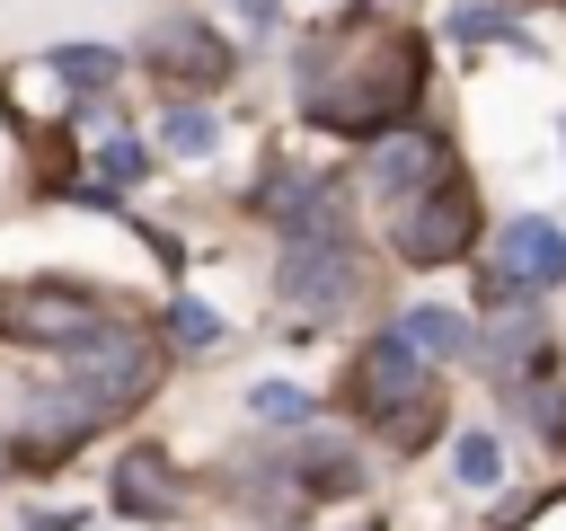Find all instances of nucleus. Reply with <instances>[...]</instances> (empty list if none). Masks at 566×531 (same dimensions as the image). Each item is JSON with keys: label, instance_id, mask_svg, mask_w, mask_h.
Listing matches in <instances>:
<instances>
[{"label": "nucleus", "instance_id": "f257e3e1", "mask_svg": "<svg viewBox=\"0 0 566 531\" xmlns=\"http://www.w3.org/2000/svg\"><path fill=\"white\" fill-rule=\"evenodd\" d=\"M416 88H424V53L398 27H354L318 53H301V115L327 124V133H354V142L407 124Z\"/></svg>", "mask_w": 566, "mask_h": 531}, {"label": "nucleus", "instance_id": "f03ea898", "mask_svg": "<svg viewBox=\"0 0 566 531\" xmlns=\"http://www.w3.org/2000/svg\"><path fill=\"white\" fill-rule=\"evenodd\" d=\"M389 239H398L407 266H451V257L478 239V204H469V186H460L451 168H433V195L416 186V195L389 212Z\"/></svg>", "mask_w": 566, "mask_h": 531}, {"label": "nucleus", "instance_id": "7ed1b4c3", "mask_svg": "<svg viewBox=\"0 0 566 531\" xmlns=\"http://www.w3.org/2000/svg\"><path fill=\"white\" fill-rule=\"evenodd\" d=\"M71 381L106 407V416H124L150 381H159V354H150V336H133V327H88V345H71Z\"/></svg>", "mask_w": 566, "mask_h": 531}, {"label": "nucleus", "instance_id": "20e7f679", "mask_svg": "<svg viewBox=\"0 0 566 531\" xmlns=\"http://www.w3.org/2000/svg\"><path fill=\"white\" fill-rule=\"evenodd\" d=\"M88 327H97L88 292H71V283H0V336L71 354V345H88Z\"/></svg>", "mask_w": 566, "mask_h": 531}, {"label": "nucleus", "instance_id": "39448f33", "mask_svg": "<svg viewBox=\"0 0 566 531\" xmlns=\"http://www.w3.org/2000/svg\"><path fill=\"white\" fill-rule=\"evenodd\" d=\"M345 398L354 407H371V416H398V407H416V398H433L424 389V354L389 327V336H371L363 354H354V372H345Z\"/></svg>", "mask_w": 566, "mask_h": 531}, {"label": "nucleus", "instance_id": "423d86ee", "mask_svg": "<svg viewBox=\"0 0 566 531\" xmlns=\"http://www.w3.org/2000/svg\"><path fill=\"white\" fill-rule=\"evenodd\" d=\"M283 301H301V310H345L354 301V248H345V230L283 239Z\"/></svg>", "mask_w": 566, "mask_h": 531}, {"label": "nucleus", "instance_id": "0eeeda50", "mask_svg": "<svg viewBox=\"0 0 566 531\" xmlns=\"http://www.w3.org/2000/svg\"><path fill=\"white\" fill-rule=\"evenodd\" d=\"M495 274L522 283V292L557 283V274H566V230H557V221H504V230H495Z\"/></svg>", "mask_w": 566, "mask_h": 531}, {"label": "nucleus", "instance_id": "6e6552de", "mask_svg": "<svg viewBox=\"0 0 566 531\" xmlns=\"http://www.w3.org/2000/svg\"><path fill=\"white\" fill-rule=\"evenodd\" d=\"M115 504H124V513H150V522H168V513H177L168 460H159V451H133V460H124V478H115Z\"/></svg>", "mask_w": 566, "mask_h": 531}, {"label": "nucleus", "instance_id": "1a4fd4ad", "mask_svg": "<svg viewBox=\"0 0 566 531\" xmlns=\"http://www.w3.org/2000/svg\"><path fill=\"white\" fill-rule=\"evenodd\" d=\"M150 44H159V62H168L177 80H221V71H230V53H221L203 27H186V18H177V27H159Z\"/></svg>", "mask_w": 566, "mask_h": 531}, {"label": "nucleus", "instance_id": "9d476101", "mask_svg": "<svg viewBox=\"0 0 566 531\" xmlns=\"http://www.w3.org/2000/svg\"><path fill=\"white\" fill-rule=\"evenodd\" d=\"M424 168H442V142H433L424 124L371 150V186H380V195H389V186H407V177H424Z\"/></svg>", "mask_w": 566, "mask_h": 531}, {"label": "nucleus", "instance_id": "9b49d317", "mask_svg": "<svg viewBox=\"0 0 566 531\" xmlns=\"http://www.w3.org/2000/svg\"><path fill=\"white\" fill-rule=\"evenodd\" d=\"M398 336H407L416 354H442V363H451V354H469V327H460L451 310H407V319H398Z\"/></svg>", "mask_w": 566, "mask_h": 531}, {"label": "nucleus", "instance_id": "f8f14e48", "mask_svg": "<svg viewBox=\"0 0 566 531\" xmlns=\"http://www.w3.org/2000/svg\"><path fill=\"white\" fill-rule=\"evenodd\" d=\"M159 142H168L177 159H203V150L221 142V124H212L203 106H168V115H159Z\"/></svg>", "mask_w": 566, "mask_h": 531}, {"label": "nucleus", "instance_id": "ddd939ff", "mask_svg": "<svg viewBox=\"0 0 566 531\" xmlns=\"http://www.w3.org/2000/svg\"><path fill=\"white\" fill-rule=\"evenodd\" d=\"M301 478H310L318 496H345L363 469H354V451H345V442H310V451H301Z\"/></svg>", "mask_w": 566, "mask_h": 531}, {"label": "nucleus", "instance_id": "4468645a", "mask_svg": "<svg viewBox=\"0 0 566 531\" xmlns=\"http://www.w3.org/2000/svg\"><path fill=\"white\" fill-rule=\"evenodd\" d=\"M53 71H62L71 88H106V80H115V53H106V44H62Z\"/></svg>", "mask_w": 566, "mask_h": 531}, {"label": "nucleus", "instance_id": "2eb2a0df", "mask_svg": "<svg viewBox=\"0 0 566 531\" xmlns=\"http://www.w3.org/2000/svg\"><path fill=\"white\" fill-rule=\"evenodd\" d=\"M248 407H256L265 425H301V416H310V398H301L292 381H256V389H248Z\"/></svg>", "mask_w": 566, "mask_h": 531}, {"label": "nucleus", "instance_id": "dca6fc26", "mask_svg": "<svg viewBox=\"0 0 566 531\" xmlns=\"http://www.w3.org/2000/svg\"><path fill=\"white\" fill-rule=\"evenodd\" d=\"M460 478H469V487H495V478H504L495 434H460Z\"/></svg>", "mask_w": 566, "mask_h": 531}, {"label": "nucleus", "instance_id": "f3484780", "mask_svg": "<svg viewBox=\"0 0 566 531\" xmlns=\"http://www.w3.org/2000/svg\"><path fill=\"white\" fill-rule=\"evenodd\" d=\"M168 327H177V345H221V319H212L203 301H177V310H168Z\"/></svg>", "mask_w": 566, "mask_h": 531}, {"label": "nucleus", "instance_id": "a211bd4d", "mask_svg": "<svg viewBox=\"0 0 566 531\" xmlns=\"http://www.w3.org/2000/svg\"><path fill=\"white\" fill-rule=\"evenodd\" d=\"M97 168H106V186H124V177L142 168V142H106V150H97Z\"/></svg>", "mask_w": 566, "mask_h": 531}, {"label": "nucleus", "instance_id": "6ab92c4d", "mask_svg": "<svg viewBox=\"0 0 566 531\" xmlns=\"http://www.w3.org/2000/svg\"><path fill=\"white\" fill-rule=\"evenodd\" d=\"M27 531H71V522H62V513H35V522H27Z\"/></svg>", "mask_w": 566, "mask_h": 531}]
</instances>
